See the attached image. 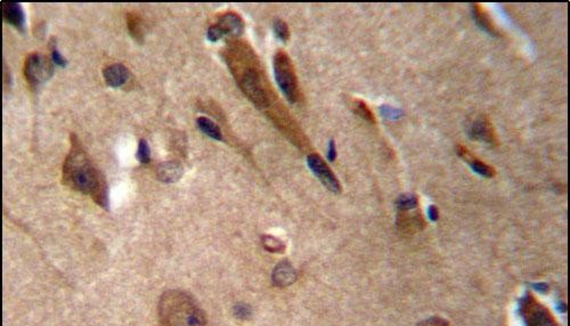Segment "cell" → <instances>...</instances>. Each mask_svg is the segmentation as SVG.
<instances>
[{"label": "cell", "mask_w": 570, "mask_h": 326, "mask_svg": "<svg viewBox=\"0 0 570 326\" xmlns=\"http://www.w3.org/2000/svg\"><path fill=\"white\" fill-rule=\"evenodd\" d=\"M428 212H429V217L431 220L433 221L438 220V218H439V211H438V208L436 206H430Z\"/></svg>", "instance_id": "83f0119b"}, {"label": "cell", "mask_w": 570, "mask_h": 326, "mask_svg": "<svg viewBox=\"0 0 570 326\" xmlns=\"http://www.w3.org/2000/svg\"><path fill=\"white\" fill-rule=\"evenodd\" d=\"M217 25L222 29L224 36H241L244 31L243 21L235 13L224 14L219 17Z\"/></svg>", "instance_id": "30bf717a"}, {"label": "cell", "mask_w": 570, "mask_h": 326, "mask_svg": "<svg viewBox=\"0 0 570 326\" xmlns=\"http://www.w3.org/2000/svg\"><path fill=\"white\" fill-rule=\"evenodd\" d=\"M456 152H457L458 157H461L463 160L466 161V163H469L470 166H471L475 172L479 173V175H481L482 177H486V178H492V177L496 175V170L494 169L493 166L487 164V163L481 161L480 159L476 158L475 155H473L468 148L463 146V145L458 144L457 146H456Z\"/></svg>", "instance_id": "9c48e42d"}, {"label": "cell", "mask_w": 570, "mask_h": 326, "mask_svg": "<svg viewBox=\"0 0 570 326\" xmlns=\"http://www.w3.org/2000/svg\"><path fill=\"white\" fill-rule=\"evenodd\" d=\"M337 158V150H336V143H334V140H331L330 141V145H329V160L330 161H334Z\"/></svg>", "instance_id": "4316f807"}, {"label": "cell", "mask_w": 570, "mask_h": 326, "mask_svg": "<svg viewBox=\"0 0 570 326\" xmlns=\"http://www.w3.org/2000/svg\"><path fill=\"white\" fill-rule=\"evenodd\" d=\"M63 178L71 188L91 195L99 206L108 207V187L102 173L87 154L75 145L65 159Z\"/></svg>", "instance_id": "6da1fadb"}, {"label": "cell", "mask_w": 570, "mask_h": 326, "mask_svg": "<svg viewBox=\"0 0 570 326\" xmlns=\"http://www.w3.org/2000/svg\"><path fill=\"white\" fill-rule=\"evenodd\" d=\"M273 280L277 286H288L296 282V270L288 261H282L275 267Z\"/></svg>", "instance_id": "5bb4252c"}, {"label": "cell", "mask_w": 570, "mask_h": 326, "mask_svg": "<svg viewBox=\"0 0 570 326\" xmlns=\"http://www.w3.org/2000/svg\"><path fill=\"white\" fill-rule=\"evenodd\" d=\"M274 73L276 82L286 99L290 103H296L299 98L298 80L292 62L284 51H277L275 55Z\"/></svg>", "instance_id": "3957f363"}, {"label": "cell", "mask_w": 570, "mask_h": 326, "mask_svg": "<svg viewBox=\"0 0 570 326\" xmlns=\"http://www.w3.org/2000/svg\"><path fill=\"white\" fill-rule=\"evenodd\" d=\"M1 8L3 19L6 22L23 31L24 25H25V16H24L23 9L20 3L3 1L1 2Z\"/></svg>", "instance_id": "8fae6325"}, {"label": "cell", "mask_w": 570, "mask_h": 326, "mask_svg": "<svg viewBox=\"0 0 570 326\" xmlns=\"http://www.w3.org/2000/svg\"><path fill=\"white\" fill-rule=\"evenodd\" d=\"M158 178L165 183H174L182 176V166L176 161L162 162L157 168Z\"/></svg>", "instance_id": "4fadbf2b"}, {"label": "cell", "mask_w": 570, "mask_h": 326, "mask_svg": "<svg viewBox=\"0 0 570 326\" xmlns=\"http://www.w3.org/2000/svg\"><path fill=\"white\" fill-rule=\"evenodd\" d=\"M262 244H264L266 250H268V251L271 252H283L285 250L284 243H283L282 241H279L278 238L271 236V235H265V236H262Z\"/></svg>", "instance_id": "ffe728a7"}, {"label": "cell", "mask_w": 570, "mask_h": 326, "mask_svg": "<svg viewBox=\"0 0 570 326\" xmlns=\"http://www.w3.org/2000/svg\"><path fill=\"white\" fill-rule=\"evenodd\" d=\"M235 315H236L238 318H247L250 316V309H249V307L247 306L240 304V306L235 307Z\"/></svg>", "instance_id": "484cf974"}, {"label": "cell", "mask_w": 570, "mask_h": 326, "mask_svg": "<svg viewBox=\"0 0 570 326\" xmlns=\"http://www.w3.org/2000/svg\"><path fill=\"white\" fill-rule=\"evenodd\" d=\"M520 314L524 326H559L547 307L527 293L520 301Z\"/></svg>", "instance_id": "277c9868"}, {"label": "cell", "mask_w": 570, "mask_h": 326, "mask_svg": "<svg viewBox=\"0 0 570 326\" xmlns=\"http://www.w3.org/2000/svg\"><path fill=\"white\" fill-rule=\"evenodd\" d=\"M196 123H198V127L200 128V129H201L202 133L208 135L209 137H211L216 140H223V135H222V131H220V129H219V127L217 126L215 122H212L211 120L208 119V117H205V116L199 117L198 121H196Z\"/></svg>", "instance_id": "e0dca14e"}, {"label": "cell", "mask_w": 570, "mask_h": 326, "mask_svg": "<svg viewBox=\"0 0 570 326\" xmlns=\"http://www.w3.org/2000/svg\"><path fill=\"white\" fill-rule=\"evenodd\" d=\"M274 31H275V34L277 36L278 39L283 41V43H286V41L289 40L290 30H289L288 24H286L284 21H282V20L275 21Z\"/></svg>", "instance_id": "44dd1931"}, {"label": "cell", "mask_w": 570, "mask_h": 326, "mask_svg": "<svg viewBox=\"0 0 570 326\" xmlns=\"http://www.w3.org/2000/svg\"><path fill=\"white\" fill-rule=\"evenodd\" d=\"M206 37H208V40L211 41V43H217V41L224 38V33L217 24H213V25L209 27Z\"/></svg>", "instance_id": "603a6c76"}, {"label": "cell", "mask_w": 570, "mask_h": 326, "mask_svg": "<svg viewBox=\"0 0 570 326\" xmlns=\"http://www.w3.org/2000/svg\"><path fill=\"white\" fill-rule=\"evenodd\" d=\"M53 71V65L43 55L31 54L27 56L25 67H24V73H25L27 82L33 88L46 82L51 77Z\"/></svg>", "instance_id": "5b68a950"}, {"label": "cell", "mask_w": 570, "mask_h": 326, "mask_svg": "<svg viewBox=\"0 0 570 326\" xmlns=\"http://www.w3.org/2000/svg\"><path fill=\"white\" fill-rule=\"evenodd\" d=\"M468 135L473 140L483 141L490 145H499L500 143L493 123L485 116H478L469 123Z\"/></svg>", "instance_id": "ba28073f"}, {"label": "cell", "mask_w": 570, "mask_h": 326, "mask_svg": "<svg viewBox=\"0 0 570 326\" xmlns=\"http://www.w3.org/2000/svg\"><path fill=\"white\" fill-rule=\"evenodd\" d=\"M240 86L245 96L254 104L259 109L266 107L268 105V99L266 92L264 90L258 74L253 70H249L242 75L240 80Z\"/></svg>", "instance_id": "8992f818"}, {"label": "cell", "mask_w": 570, "mask_h": 326, "mask_svg": "<svg viewBox=\"0 0 570 326\" xmlns=\"http://www.w3.org/2000/svg\"><path fill=\"white\" fill-rule=\"evenodd\" d=\"M161 326H208L203 310L187 293L171 290L159 303Z\"/></svg>", "instance_id": "7a4b0ae2"}, {"label": "cell", "mask_w": 570, "mask_h": 326, "mask_svg": "<svg viewBox=\"0 0 570 326\" xmlns=\"http://www.w3.org/2000/svg\"><path fill=\"white\" fill-rule=\"evenodd\" d=\"M103 75L106 83L112 88H117L126 83L129 77V71L128 69L122 64H113L110 65L103 71Z\"/></svg>", "instance_id": "7c38bea8"}, {"label": "cell", "mask_w": 570, "mask_h": 326, "mask_svg": "<svg viewBox=\"0 0 570 326\" xmlns=\"http://www.w3.org/2000/svg\"><path fill=\"white\" fill-rule=\"evenodd\" d=\"M352 109H354L356 114H358L359 116H362L363 119L367 121V122L373 123V124L375 123L374 114L372 113V111L368 109V106L366 105V104L363 102V100H355L354 105H352Z\"/></svg>", "instance_id": "d6986e66"}, {"label": "cell", "mask_w": 570, "mask_h": 326, "mask_svg": "<svg viewBox=\"0 0 570 326\" xmlns=\"http://www.w3.org/2000/svg\"><path fill=\"white\" fill-rule=\"evenodd\" d=\"M137 159L141 163H148L151 160V150L147 141L145 140H140L139 143H138Z\"/></svg>", "instance_id": "7402d4cb"}, {"label": "cell", "mask_w": 570, "mask_h": 326, "mask_svg": "<svg viewBox=\"0 0 570 326\" xmlns=\"http://www.w3.org/2000/svg\"><path fill=\"white\" fill-rule=\"evenodd\" d=\"M473 14H475V20L478 25L481 27L483 31L487 33L492 34V36H500V31L497 26L494 24L492 17L487 13V10L480 5V3H475L473 5Z\"/></svg>", "instance_id": "9a60e30c"}, {"label": "cell", "mask_w": 570, "mask_h": 326, "mask_svg": "<svg viewBox=\"0 0 570 326\" xmlns=\"http://www.w3.org/2000/svg\"><path fill=\"white\" fill-rule=\"evenodd\" d=\"M396 206L399 212L410 211L419 207V200H417V196L414 195V194H404V195H400L397 199Z\"/></svg>", "instance_id": "ac0fdd59"}, {"label": "cell", "mask_w": 570, "mask_h": 326, "mask_svg": "<svg viewBox=\"0 0 570 326\" xmlns=\"http://www.w3.org/2000/svg\"><path fill=\"white\" fill-rule=\"evenodd\" d=\"M398 226L405 232H415L422 230L426 226V223L420 212L412 216L409 213V211H403L398 214Z\"/></svg>", "instance_id": "2e32d148"}, {"label": "cell", "mask_w": 570, "mask_h": 326, "mask_svg": "<svg viewBox=\"0 0 570 326\" xmlns=\"http://www.w3.org/2000/svg\"><path fill=\"white\" fill-rule=\"evenodd\" d=\"M307 163H308V166L314 172V175L320 180V183H322L327 189L333 193L341 192V185L339 180H338L330 166L326 164V162H324V160L319 157V155H317L315 153L309 154L308 158H307Z\"/></svg>", "instance_id": "52a82bcc"}, {"label": "cell", "mask_w": 570, "mask_h": 326, "mask_svg": "<svg viewBox=\"0 0 570 326\" xmlns=\"http://www.w3.org/2000/svg\"><path fill=\"white\" fill-rule=\"evenodd\" d=\"M51 58H53V62L55 64H57L58 67H62L64 68L65 65H67V60L62 56L60 51H58L56 48H53V53H51Z\"/></svg>", "instance_id": "d4e9b609"}, {"label": "cell", "mask_w": 570, "mask_h": 326, "mask_svg": "<svg viewBox=\"0 0 570 326\" xmlns=\"http://www.w3.org/2000/svg\"><path fill=\"white\" fill-rule=\"evenodd\" d=\"M534 287L536 289L537 291H542V292H547V285L545 283H538V284H534Z\"/></svg>", "instance_id": "f1b7e54d"}, {"label": "cell", "mask_w": 570, "mask_h": 326, "mask_svg": "<svg viewBox=\"0 0 570 326\" xmlns=\"http://www.w3.org/2000/svg\"><path fill=\"white\" fill-rule=\"evenodd\" d=\"M417 326H450V324L440 317H431L429 320L421 322Z\"/></svg>", "instance_id": "cb8c5ba5"}]
</instances>
